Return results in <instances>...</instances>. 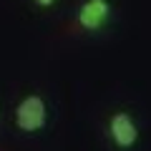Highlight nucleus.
<instances>
[{"label":"nucleus","mask_w":151,"mask_h":151,"mask_svg":"<svg viewBox=\"0 0 151 151\" xmlns=\"http://www.w3.org/2000/svg\"><path fill=\"white\" fill-rule=\"evenodd\" d=\"M48 124V103L40 93H28L15 106V126L23 134H38Z\"/></svg>","instance_id":"1"},{"label":"nucleus","mask_w":151,"mask_h":151,"mask_svg":"<svg viewBox=\"0 0 151 151\" xmlns=\"http://www.w3.org/2000/svg\"><path fill=\"white\" fill-rule=\"evenodd\" d=\"M111 13H113L111 0H83L78 13H76V23H78L81 30L96 33V30H101V28L108 25Z\"/></svg>","instance_id":"2"},{"label":"nucleus","mask_w":151,"mask_h":151,"mask_svg":"<svg viewBox=\"0 0 151 151\" xmlns=\"http://www.w3.org/2000/svg\"><path fill=\"white\" fill-rule=\"evenodd\" d=\"M108 136L116 149H134L139 141V126L129 111H113L108 119Z\"/></svg>","instance_id":"3"},{"label":"nucleus","mask_w":151,"mask_h":151,"mask_svg":"<svg viewBox=\"0 0 151 151\" xmlns=\"http://www.w3.org/2000/svg\"><path fill=\"white\" fill-rule=\"evenodd\" d=\"M55 3H58V0H35V5H38V8H53Z\"/></svg>","instance_id":"4"}]
</instances>
